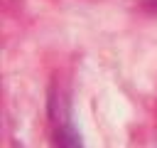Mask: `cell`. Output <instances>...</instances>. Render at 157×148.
Listing matches in <instances>:
<instances>
[{"instance_id":"cell-1","label":"cell","mask_w":157,"mask_h":148,"mask_svg":"<svg viewBox=\"0 0 157 148\" xmlns=\"http://www.w3.org/2000/svg\"><path fill=\"white\" fill-rule=\"evenodd\" d=\"M49 118H52V131H54L56 148H81V136L74 126L69 101L56 91L52 94V101H49Z\"/></svg>"}]
</instances>
